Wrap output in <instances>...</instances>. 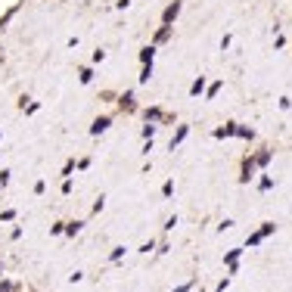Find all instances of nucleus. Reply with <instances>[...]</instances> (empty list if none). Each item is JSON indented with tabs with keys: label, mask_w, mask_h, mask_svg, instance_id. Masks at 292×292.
Segmentation results:
<instances>
[{
	"label": "nucleus",
	"mask_w": 292,
	"mask_h": 292,
	"mask_svg": "<svg viewBox=\"0 0 292 292\" xmlns=\"http://www.w3.org/2000/svg\"><path fill=\"white\" fill-rule=\"evenodd\" d=\"M177 10H180V3H174V6H168V13H165V22H171L177 16Z\"/></svg>",
	"instance_id": "1"
},
{
	"label": "nucleus",
	"mask_w": 292,
	"mask_h": 292,
	"mask_svg": "<svg viewBox=\"0 0 292 292\" xmlns=\"http://www.w3.org/2000/svg\"><path fill=\"white\" fill-rule=\"evenodd\" d=\"M106 125H109V122H106V118H100V122H97V125H93V134H100V131H106Z\"/></svg>",
	"instance_id": "2"
}]
</instances>
